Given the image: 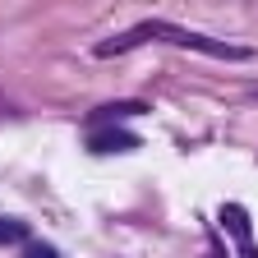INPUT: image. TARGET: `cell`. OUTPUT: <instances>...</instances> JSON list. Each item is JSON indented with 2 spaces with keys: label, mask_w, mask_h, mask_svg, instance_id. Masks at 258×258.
I'll list each match as a JSON object with an SVG mask.
<instances>
[{
  "label": "cell",
  "mask_w": 258,
  "mask_h": 258,
  "mask_svg": "<svg viewBox=\"0 0 258 258\" xmlns=\"http://www.w3.org/2000/svg\"><path fill=\"white\" fill-rule=\"evenodd\" d=\"M148 37H161V42H175L184 51H203V55H217V60H249L244 46H226V42H212L203 37V32H189V28H175V23H139L134 32H120V37L102 42L97 46V55H115V51H129V46H139Z\"/></svg>",
  "instance_id": "obj_1"
},
{
  "label": "cell",
  "mask_w": 258,
  "mask_h": 258,
  "mask_svg": "<svg viewBox=\"0 0 258 258\" xmlns=\"http://www.w3.org/2000/svg\"><path fill=\"white\" fill-rule=\"evenodd\" d=\"M23 258H60V253H55L51 244H28V253H23Z\"/></svg>",
  "instance_id": "obj_5"
},
{
  "label": "cell",
  "mask_w": 258,
  "mask_h": 258,
  "mask_svg": "<svg viewBox=\"0 0 258 258\" xmlns=\"http://www.w3.org/2000/svg\"><path fill=\"white\" fill-rule=\"evenodd\" d=\"M28 235V226L14 221V217H0V244H10V240H23Z\"/></svg>",
  "instance_id": "obj_4"
},
{
  "label": "cell",
  "mask_w": 258,
  "mask_h": 258,
  "mask_svg": "<svg viewBox=\"0 0 258 258\" xmlns=\"http://www.w3.org/2000/svg\"><path fill=\"white\" fill-rule=\"evenodd\" d=\"M221 226H226V235L240 240L244 258H258V249H253V240H249V212H244L240 203H226V208H221Z\"/></svg>",
  "instance_id": "obj_2"
},
{
  "label": "cell",
  "mask_w": 258,
  "mask_h": 258,
  "mask_svg": "<svg viewBox=\"0 0 258 258\" xmlns=\"http://www.w3.org/2000/svg\"><path fill=\"white\" fill-rule=\"evenodd\" d=\"M92 148L97 152H134L139 139L134 134H92Z\"/></svg>",
  "instance_id": "obj_3"
}]
</instances>
